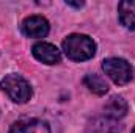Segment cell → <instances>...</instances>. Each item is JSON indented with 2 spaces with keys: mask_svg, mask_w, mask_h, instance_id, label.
<instances>
[{
  "mask_svg": "<svg viewBox=\"0 0 135 133\" xmlns=\"http://www.w3.org/2000/svg\"><path fill=\"white\" fill-rule=\"evenodd\" d=\"M63 50L66 57L72 61H86L94 57L96 44L86 34H69L63 41Z\"/></svg>",
  "mask_w": 135,
  "mask_h": 133,
  "instance_id": "6da1fadb",
  "label": "cell"
},
{
  "mask_svg": "<svg viewBox=\"0 0 135 133\" xmlns=\"http://www.w3.org/2000/svg\"><path fill=\"white\" fill-rule=\"evenodd\" d=\"M0 89L5 91L9 96V99L16 103L28 102L33 94L30 83L22 75H17V74H9V75L3 77L0 81Z\"/></svg>",
  "mask_w": 135,
  "mask_h": 133,
  "instance_id": "7a4b0ae2",
  "label": "cell"
},
{
  "mask_svg": "<svg viewBox=\"0 0 135 133\" xmlns=\"http://www.w3.org/2000/svg\"><path fill=\"white\" fill-rule=\"evenodd\" d=\"M102 69H104L105 75H108V78L113 83L119 85V86L127 85L134 77L131 64L123 58H107V60H104L102 61Z\"/></svg>",
  "mask_w": 135,
  "mask_h": 133,
  "instance_id": "3957f363",
  "label": "cell"
},
{
  "mask_svg": "<svg viewBox=\"0 0 135 133\" xmlns=\"http://www.w3.org/2000/svg\"><path fill=\"white\" fill-rule=\"evenodd\" d=\"M33 57L44 64H57L61 61L60 50L50 42H36L32 49Z\"/></svg>",
  "mask_w": 135,
  "mask_h": 133,
  "instance_id": "277c9868",
  "label": "cell"
},
{
  "mask_svg": "<svg viewBox=\"0 0 135 133\" xmlns=\"http://www.w3.org/2000/svg\"><path fill=\"white\" fill-rule=\"evenodd\" d=\"M22 32L28 38H46L49 33V22L42 16H30L22 22Z\"/></svg>",
  "mask_w": 135,
  "mask_h": 133,
  "instance_id": "5b68a950",
  "label": "cell"
},
{
  "mask_svg": "<svg viewBox=\"0 0 135 133\" xmlns=\"http://www.w3.org/2000/svg\"><path fill=\"white\" fill-rule=\"evenodd\" d=\"M8 133H50V127L41 119H22L13 124Z\"/></svg>",
  "mask_w": 135,
  "mask_h": 133,
  "instance_id": "8992f818",
  "label": "cell"
},
{
  "mask_svg": "<svg viewBox=\"0 0 135 133\" xmlns=\"http://www.w3.org/2000/svg\"><path fill=\"white\" fill-rule=\"evenodd\" d=\"M121 125L107 116H101V117H94L88 122L86 125V133H119Z\"/></svg>",
  "mask_w": 135,
  "mask_h": 133,
  "instance_id": "52a82bcc",
  "label": "cell"
},
{
  "mask_svg": "<svg viewBox=\"0 0 135 133\" xmlns=\"http://www.w3.org/2000/svg\"><path fill=\"white\" fill-rule=\"evenodd\" d=\"M104 111H105L107 117H112V119L118 121V119H121V117L126 116V113H127V102L121 96H113L112 99L105 103Z\"/></svg>",
  "mask_w": 135,
  "mask_h": 133,
  "instance_id": "ba28073f",
  "label": "cell"
},
{
  "mask_svg": "<svg viewBox=\"0 0 135 133\" xmlns=\"http://www.w3.org/2000/svg\"><path fill=\"white\" fill-rule=\"evenodd\" d=\"M118 14L119 22L129 28L135 30V0H124L118 5Z\"/></svg>",
  "mask_w": 135,
  "mask_h": 133,
  "instance_id": "9c48e42d",
  "label": "cell"
},
{
  "mask_svg": "<svg viewBox=\"0 0 135 133\" xmlns=\"http://www.w3.org/2000/svg\"><path fill=\"white\" fill-rule=\"evenodd\" d=\"M83 85L91 91V93H94L96 96H104L107 91H108V85L105 83V80L99 77V75H96V74H91V75H86L85 78H83Z\"/></svg>",
  "mask_w": 135,
  "mask_h": 133,
  "instance_id": "30bf717a",
  "label": "cell"
},
{
  "mask_svg": "<svg viewBox=\"0 0 135 133\" xmlns=\"http://www.w3.org/2000/svg\"><path fill=\"white\" fill-rule=\"evenodd\" d=\"M66 5H69V6H75V8H80V6H83V2H80V3H75V2H71V0H68Z\"/></svg>",
  "mask_w": 135,
  "mask_h": 133,
  "instance_id": "8fae6325",
  "label": "cell"
},
{
  "mask_svg": "<svg viewBox=\"0 0 135 133\" xmlns=\"http://www.w3.org/2000/svg\"><path fill=\"white\" fill-rule=\"evenodd\" d=\"M132 133H135V127H134V130H132Z\"/></svg>",
  "mask_w": 135,
  "mask_h": 133,
  "instance_id": "7c38bea8",
  "label": "cell"
}]
</instances>
